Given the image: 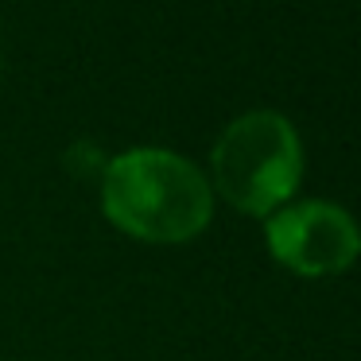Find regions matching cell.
Masks as SVG:
<instances>
[{
  "label": "cell",
  "mask_w": 361,
  "mask_h": 361,
  "mask_svg": "<svg viewBox=\"0 0 361 361\" xmlns=\"http://www.w3.org/2000/svg\"><path fill=\"white\" fill-rule=\"evenodd\" d=\"M268 249L291 272L334 276L361 257V229L334 202H288L268 218Z\"/></svg>",
  "instance_id": "3957f363"
},
{
  "label": "cell",
  "mask_w": 361,
  "mask_h": 361,
  "mask_svg": "<svg viewBox=\"0 0 361 361\" xmlns=\"http://www.w3.org/2000/svg\"><path fill=\"white\" fill-rule=\"evenodd\" d=\"M105 218L140 241H190L214 214L210 183L190 159L164 148L121 152L102 179Z\"/></svg>",
  "instance_id": "6da1fadb"
},
{
  "label": "cell",
  "mask_w": 361,
  "mask_h": 361,
  "mask_svg": "<svg viewBox=\"0 0 361 361\" xmlns=\"http://www.w3.org/2000/svg\"><path fill=\"white\" fill-rule=\"evenodd\" d=\"M303 179L295 125L272 109L237 117L214 144V183L245 214L272 218Z\"/></svg>",
  "instance_id": "7a4b0ae2"
}]
</instances>
